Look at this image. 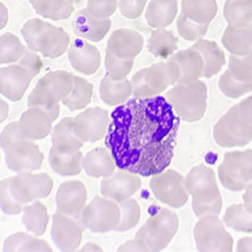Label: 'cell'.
<instances>
[{"instance_id": "obj_1", "label": "cell", "mask_w": 252, "mask_h": 252, "mask_svg": "<svg viewBox=\"0 0 252 252\" xmlns=\"http://www.w3.org/2000/svg\"><path fill=\"white\" fill-rule=\"evenodd\" d=\"M112 118L110 145L123 171L150 177L171 164L181 119L165 97L134 98Z\"/></svg>"}, {"instance_id": "obj_2", "label": "cell", "mask_w": 252, "mask_h": 252, "mask_svg": "<svg viewBox=\"0 0 252 252\" xmlns=\"http://www.w3.org/2000/svg\"><path fill=\"white\" fill-rule=\"evenodd\" d=\"M188 192L192 197V209L198 217L220 214L223 201L214 171L200 163L188 173L186 177Z\"/></svg>"}, {"instance_id": "obj_3", "label": "cell", "mask_w": 252, "mask_h": 252, "mask_svg": "<svg viewBox=\"0 0 252 252\" xmlns=\"http://www.w3.org/2000/svg\"><path fill=\"white\" fill-rule=\"evenodd\" d=\"M20 32L30 50L49 59L63 56L71 45L70 35L64 29L40 18L29 19Z\"/></svg>"}, {"instance_id": "obj_4", "label": "cell", "mask_w": 252, "mask_h": 252, "mask_svg": "<svg viewBox=\"0 0 252 252\" xmlns=\"http://www.w3.org/2000/svg\"><path fill=\"white\" fill-rule=\"evenodd\" d=\"M182 121L197 122L207 111L208 87L200 79L191 83H179L164 94Z\"/></svg>"}, {"instance_id": "obj_5", "label": "cell", "mask_w": 252, "mask_h": 252, "mask_svg": "<svg viewBox=\"0 0 252 252\" xmlns=\"http://www.w3.org/2000/svg\"><path fill=\"white\" fill-rule=\"evenodd\" d=\"M130 82L132 97L137 99L153 98L178 84L179 73L174 62L169 58L137 71Z\"/></svg>"}, {"instance_id": "obj_6", "label": "cell", "mask_w": 252, "mask_h": 252, "mask_svg": "<svg viewBox=\"0 0 252 252\" xmlns=\"http://www.w3.org/2000/svg\"><path fill=\"white\" fill-rule=\"evenodd\" d=\"M180 226L178 215L167 208H160L136 232L139 240L148 251H161L177 234Z\"/></svg>"}, {"instance_id": "obj_7", "label": "cell", "mask_w": 252, "mask_h": 252, "mask_svg": "<svg viewBox=\"0 0 252 252\" xmlns=\"http://www.w3.org/2000/svg\"><path fill=\"white\" fill-rule=\"evenodd\" d=\"M213 136L222 148L247 145L252 142V118L236 104L215 124Z\"/></svg>"}, {"instance_id": "obj_8", "label": "cell", "mask_w": 252, "mask_h": 252, "mask_svg": "<svg viewBox=\"0 0 252 252\" xmlns=\"http://www.w3.org/2000/svg\"><path fill=\"white\" fill-rule=\"evenodd\" d=\"M74 86V74L57 70L41 77L29 96V107L54 105L64 101Z\"/></svg>"}, {"instance_id": "obj_9", "label": "cell", "mask_w": 252, "mask_h": 252, "mask_svg": "<svg viewBox=\"0 0 252 252\" xmlns=\"http://www.w3.org/2000/svg\"><path fill=\"white\" fill-rule=\"evenodd\" d=\"M218 177L227 190L244 191L252 183V150L226 153L218 167Z\"/></svg>"}, {"instance_id": "obj_10", "label": "cell", "mask_w": 252, "mask_h": 252, "mask_svg": "<svg viewBox=\"0 0 252 252\" xmlns=\"http://www.w3.org/2000/svg\"><path fill=\"white\" fill-rule=\"evenodd\" d=\"M194 238L199 251L231 252L234 241L218 215L199 218L194 227Z\"/></svg>"}, {"instance_id": "obj_11", "label": "cell", "mask_w": 252, "mask_h": 252, "mask_svg": "<svg viewBox=\"0 0 252 252\" xmlns=\"http://www.w3.org/2000/svg\"><path fill=\"white\" fill-rule=\"evenodd\" d=\"M120 217L119 204L104 196H95L80 214L86 229L94 233H107L115 230Z\"/></svg>"}, {"instance_id": "obj_12", "label": "cell", "mask_w": 252, "mask_h": 252, "mask_svg": "<svg viewBox=\"0 0 252 252\" xmlns=\"http://www.w3.org/2000/svg\"><path fill=\"white\" fill-rule=\"evenodd\" d=\"M150 188L158 201L175 209L184 207L190 198L186 178L175 170H166L152 176Z\"/></svg>"}, {"instance_id": "obj_13", "label": "cell", "mask_w": 252, "mask_h": 252, "mask_svg": "<svg viewBox=\"0 0 252 252\" xmlns=\"http://www.w3.org/2000/svg\"><path fill=\"white\" fill-rule=\"evenodd\" d=\"M60 105H40L29 107L20 116V129L29 140H40L51 134L53 123L60 115Z\"/></svg>"}, {"instance_id": "obj_14", "label": "cell", "mask_w": 252, "mask_h": 252, "mask_svg": "<svg viewBox=\"0 0 252 252\" xmlns=\"http://www.w3.org/2000/svg\"><path fill=\"white\" fill-rule=\"evenodd\" d=\"M9 179L15 197L25 206L49 197L54 189V181L47 173H22Z\"/></svg>"}, {"instance_id": "obj_15", "label": "cell", "mask_w": 252, "mask_h": 252, "mask_svg": "<svg viewBox=\"0 0 252 252\" xmlns=\"http://www.w3.org/2000/svg\"><path fill=\"white\" fill-rule=\"evenodd\" d=\"M85 229L80 215H68L57 211L53 217L51 234L61 251H76L81 246Z\"/></svg>"}, {"instance_id": "obj_16", "label": "cell", "mask_w": 252, "mask_h": 252, "mask_svg": "<svg viewBox=\"0 0 252 252\" xmlns=\"http://www.w3.org/2000/svg\"><path fill=\"white\" fill-rule=\"evenodd\" d=\"M5 162L16 174L32 173L39 170L44 161V154L32 140L26 139L3 150Z\"/></svg>"}, {"instance_id": "obj_17", "label": "cell", "mask_w": 252, "mask_h": 252, "mask_svg": "<svg viewBox=\"0 0 252 252\" xmlns=\"http://www.w3.org/2000/svg\"><path fill=\"white\" fill-rule=\"evenodd\" d=\"M108 111L101 107H90L74 117V127L84 142H97L107 133Z\"/></svg>"}, {"instance_id": "obj_18", "label": "cell", "mask_w": 252, "mask_h": 252, "mask_svg": "<svg viewBox=\"0 0 252 252\" xmlns=\"http://www.w3.org/2000/svg\"><path fill=\"white\" fill-rule=\"evenodd\" d=\"M142 182L139 175L127 171H119L107 178H103L100 192L102 196L119 204L132 198L140 190Z\"/></svg>"}, {"instance_id": "obj_19", "label": "cell", "mask_w": 252, "mask_h": 252, "mask_svg": "<svg viewBox=\"0 0 252 252\" xmlns=\"http://www.w3.org/2000/svg\"><path fill=\"white\" fill-rule=\"evenodd\" d=\"M33 77L22 65L13 64L0 70V93L6 99L17 102L25 96Z\"/></svg>"}, {"instance_id": "obj_20", "label": "cell", "mask_w": 252, "mask_h": 252, "mask_svg": "<svg viewBox=\"0 0 252 252\" xmlns=\"http://www.w3.org/2000/svg\"><path fill=\"white\" fill-rule=\"evenodd\" d=\"M87 189L81 181L72 180L62 183L57 191V211L68 215H80L86 207Z\"/></svg>"}, {"instance_id": "obj_21", "label": "cell", "mask_w": 252, "mask_h": 252, "mask_svg": "<svg viewBox=\"0 0 252 252\" xmlns=\"http://www.w3.org/2000/svg\"><path fill=\"white\" fill-rule=\"evenodd\" d=\"M71 66L83 75L95 74L101 65L99 50L84 38H76L72 41L68 51Z\"/></svg>"}, {"instance_id": "obj_22", "label": "cell", "mask_w": 252, "mask_h": 252, "mask_svg": "<svg viewBox=\"0 0 252 252\" xmlns=\"http://www.w3.org/2000/svg\"><path fill=\"white\" fill-rule=\"evenodd\" d=\"M144 38L141 33L131 29L115 30L108 41L107 50L122 60H134L142 51Z\"/></svg>"}, {"instance_id": "obj_23", "label": "cell", "mask_w": 252, "mask_h": 252, "mask_svg": "<svg viewBox=\"0 0 252 252\" xmlns=\"http://www.w3.org/2000/svg\"><path fill=\"white\" fill-rule=\"evenodd\" d=\"M112 23L108 19H96L88 14L86 9L80 10L72 22V30L80 38L99 43L107 35Z\"/></svg>"}, {"instance_id": "obj_24", "label": "cell", "mask_w": 252, "mask_h": 252, "mask_svg": "<svg viewBox=\"0 0 252 252\" xmlns=\"http://www.w3.org/2000/svg\"><path fill=\"white\" fill-rule=\"evenodd\" d=\"M170 58L178 70L179 83H191L203 77V59L192 47L177 51Z\"/></svg>"}, {"instance_id": "obj_25", "label": "cell", "mask_w": 252, "mask_h": 252, "mask_svg": "<svg viewBox=\"0 0 252 252\" xmlns=\"http://www.w3.org/2000/svg\"><path fill=\"white\" fill-rule=\"evenodd\" d=\"M192 48L198 51L203 59V77L212 78L220 73L226 64V57L216 41L201 38L195 41Z\"/></svg>"}, {"instance_id": "obj_26", "label": "cell", "mask_w": 252, "mask_h": 252, "mask_svg": "<svg viewBox=\"0 0 252 252\" xmlns=\"http://www.w3.org/2000/svg\"><path fill=\"white\" fill-rule=\"evenodd\" d=\"M177 0H151L145 8V20L154 29H165L178 17Z\"/></svg>"}, {"instance_id": "obj_27", "label": "cell", "mask_w": 252, "mask_h": 252, "mask_svg": "<svg viewBox=\"0 0 252 252\" xmlns=\"http://www.w3.org/2000/svg\"><path fill=\"white\" fill-rule=\"evenodd\" d=\"M100 97L110 106H119L128 101L132 96L131 82L127 78L117 80L106 74L100 83Z\"/></svg>"}, {"instance_id": "obj_28", "label": "cell", "mask_w": 252, "mask_h": 252, "mask_svg": "<svg viewBox=\"0 0 252 252\" xmlns=\"http://www.w3.org/2000/svg\"><path fill=\"white\" fill-rule=\"evenodd\" d=\"M116 161L105 148H96L84 156V171L92 178H107L115 173Z\"/></svg>"}, {"instance_id": "obj_29", "label": "cell", "mask_w": 252, "mask_h": 252, "mask_svg": "<svg viewBox=\"0 0 252 252\" xmlns=\"http://www.w3.org/2000/svg\"><path fill=\"white\" fill-rule=\"evenodd\" d=\"M53 146L61 152L75 153L80 151L84 142L76 133L74 127V117L63 118L53 128Z\"/></svg>"}, {"instance_id": "obj_30", "label": "cell", "mask_w": 252, "mask_h": 252, "mask_svg": "<svg viewBox=\"0 0 252 252\" xmlns=\"http://www.w3.org/2000/svg\"><path fill=\"white\" fill-rule=\"evenodd\" d=\"M49 162L54 172L63 177H74L84 170V156L81 151L64 153L52 146Z\"/></svg>"}, {"instance_id": "obj_31", "label": "cell", "mask_w": 252, "mask_h": 252, "mask_svg": "<svg viewBox=\"0 0 252 252\" xmlns=\"http://www.w3.org/2000/svg\"><path fill=\"white\" fill-rule=\"evenodd\" d=\"M222 45L231 54L242 56L252 51V25L244 28L228 26L222 35Z\"/></svg>"}, {"instance_id": "obj_32", "label": "cell", "mask_w": 252, "mask_h": 252, "mask_svg": "<svg viewBox=\"0 0 252 252\" xmlns=\"http://www.w3.org/2000/svg\"><path fill=\"white\" fill-rule=\"evenodd\" d=\"M181 13L201 25H210L218 13L216 0H182Z\"/></svg>"}, {"instance_id": "obj_33", "label": "cell", "mask_w": 252, "mask_h": 252, "mask_svg": "<svg viewBox=\"0 0 252 252\" xmlns=\"http://www.w3.org/2000/svg\"><path fill=\"white\" fill-rule=\"evenodd\" d=\"M33 10L44 18L51 20H65L75 10L74 0H29Z\"/></svg>"}, {"instance_id": "obj_34", "label": "cell", "mask_w": 252, "mask_h": 252, "mask_svg": "<svg viewBox=\"0 0 252 252\" xmlns=\"http://www.w3.org/2000/svg\"><path fill=\"white\" fill-rule=\"evenodd\" d=\"M23 213V223L26 228L35 236H43L50 222L46 205L39 202V200L34 201L25 207Z\"/></svg>"}, {"instance_id": "obj_35", "label": "cell", "mask_w": 252, "mask_h": 252, "mask_svg": "<svg viewBox=\"0 0 252 252\" xmlns=\"http://www.w3.org/2000/svg\"><path fill=\"white\" fill-rule=\"evenodd\" d=\"M148 49L156 58L167 60L178 50V37L169 30H154L148 41Z\"/></svg>"}, {"instance_id": "obj_36", "label": "cell", "mask_w": 252, "mask_h": 252, "mask_svg": "<svg viewBox=\"0 0 252 252\" xmlns=\"http://www.w3.org/2000/svg\"><path fill=\"white\" fill-rule=\"evenodd\" d=\"M223 16L230 27L244 28L252 25V0H226Z\"/></svg>"}, {"instance_id": "obj_37", "label": "cell", "mask_w": 252, "mask_h": 252, "mask_svg": "<svg viewBox=\"0 0 252 252\" xmlns=\"http://www.w3.org/2000/svg\"><path fill=\"white\" fill-rule=\"evenodd\" d=\"M25 232H16L9 235L3 243V251H43L52 252L53 249L47 240Z\"/></svg>"}, {"instance_id": "obj_38", "label": "cell", "mask_w": 252, "mask_h": 252, "mask_svg": "<svg viewBox=\"0 0 252 252\" xmlns=\"http://www.w3.org/2000/svg\"><path fill=\"white\" fill-rule=\"evenodd\" d=\"M94 93L93 84L86 79L74 75V86L70 95L63 101V104L70 110L77 111L86 108L92 101Z\"/></svg>"}, {"instance_id": "obj_39", "label": "cell", "mask_w": 252, "mask_h": 252, "mask_svg": "<svg viewBox=\"0 0 252 252\" xmlns=\"http://www.w3.org/2000/svg\"><path fill=\"white\" fill-rule=\"evenodd\" d=\"M226 227L238 232L252 233V214L243 204H233L227 208L223 216Z\"/></svg>"}, {"instance_id": "obj_40", "label": "cell", "mask_w": 252, "mask_h": 252, "mask_svg": "<svg viewBox=\"0 0 252 252\" xmlns=\"http://www.w3.org/2000/svg\"><path fill=\"white\" fill-rule=\"evenodd\" d=\"M26 46L12 32H4L0 36V63L1 65L14 64L25 55Z\"/></svg>"}, {"instance_id": "obj_41", "label": "cell", "mask_w": 252, "mask_h": 252, "mask_svg": "<svg viewBox=\"0 0 252 252\" xmlns=\"http://www.w3.org/2000/svg\"><path fill=\"white\" fill-rule=\"evenodd\" d=\"M218 87L226 97L237 99L252 92V82H241L234 78L229 70H226L219 79Z\"/></svg>"}, {"instance_id": "obj_42", "label": "cell", "mask_w": 252, "mask_h": 252, "mask_svg": "<svg viewBox=\"0 0 252 252\" xmlns=\"http://www.w3.org/2000/svg\"><path fill=\"white\" fill-rule=\"evenodd\" d=\"M121 217L120 222L114 231L116 232H125L134 228L141 216V210L138 202L132 198L119 203Z\"/></svg>"}, {"instance_id": "obj_43", "label": "cell", "mask_w": 252, "mask_h": 252, "mask_svg": "<svg viewBox=\"0 0 252 252\" xmlns=\"http://www.w3.org/2000/svg\"><path fill=\"white\" fill-rule=\"evenodd\" d=\"M210 25L197 24L193 20L186 17L183 13H180L177 17V30L182 38L188 41H197L203 38Z\"/></svg>"}, {"instance_id": "obj_44", "label": "cell", "mask_w": 252, "mask_h": 252, "mask_svg": "<svg viewBox=\"0 0 252 252\" xmlns=\"http://www.w3.org/2000/svg\"><path fill=\"white\" fill-rule=\"evenodd\" d=\"M228 70L234 78L241 82H252V51L246 55H231Z\"/></svg>"}, {"instance_id": "obj_45", "label": "cell", "mask_w": 252, "mask_h": 252, "mask_svg": "<svg viewBox=\"0 0 252 252\" xmlns=\"http://www.w3.org/2000/svg\"><path fill=\"white\" fill-rule=\"evenodd\" d=\"M0 200H1L2 212L6 215H18L24 211V209L26 207L15 197L11 189L9 178L3 179L1 181V187H0Z\"/></svg>"}, {"instance_id": "obj_46", "label": "cell", "mask_w": 252, "mask_h": 252, "mask_svg": "<svg viewBox=\"0 0 252 252\" xmlns=\"http://www.w3.org/2000/svg\"><path fill=\"white\" fill-rule=\"evenodd\" d=\"M105 70L111 77L117 80L125 79L129 75L133 68L134 60H122L106 51L105 54Z\"/></svg>"}, {"instance_id": "obj_47", "label": "cell", "mask_w": 252, "mask_h": 252, "mask_svg": "<svg viewBox=\"0 0 252 252\" xmlns=\"http://www.w3.org/2000/svg\"><path fill=\"white\" fill-rule=\"evenodd\" d=\"M118 8V0H88L86 11L96 19H108Z\"/></svg>"}, {"instance_id": "obj_48", "label": "cell", "mask_w": 252, "mask_h": 252, "mask_svg": "<svg viewBox=\"0 0 252 252\" xmlns=\"http://www.w3.org/2000/svg\"><path fill=\"white\" fill-rule=\"evenodd\" d=\"M27 137L24 135L22 129H20L19 122L13 121L7 124L1 132V148L3 150L9 148V146L18 143L20 141L26 140Z\"/></svg>"}, {"instance_id": "obj_49", "label": "cell", "mask_w": 252, "mask_h": 252, "mask_svg": "<svg viewBox=\"0 0 252 252\" xmlns=\"http://www.w3.org/2000/svg\"><path fill=\"white\" fill-rule=\"evenodd\" d=\"M148 0H118L120 13L128 19L138 18L146 8Z\"/></svg>"}, {"instance_id": "obj_50", "label": "cell", "mask_w": 252, "mask_h": 252, "mask_svg": "<svg viewBox=\"0 0 252 252\" xmlns=\"http://www.w3.org/2000/svg\"><path fill=\"white\" fill-rule=\"evenodd\" d=\"M17 63L19 65H22L23 67L28 69L33 78L39 74L44 65V63L41 61L39 55H37V53L35 52H32L29 48L27 49L22 59H20Z\"/></svg>"}, {"instance_id": "obj_51", "label": "cell", "mask_w": 252, "mask_h": 252, "mask_svg": "<svg viewBox=\"0 0 252 252\" xmlns=\"http://www.w3.org/2000/svg\"><path fill=\"white\" fill-rule=\"evenodd\" d=\"M117 251L126 252V251H148V250H146V248L143 246V244L139 240L134 238L132 240H128L125 243L121 244L117 248Z\"/></svg>"}, {"instance_id": "obj_52", "label": "cell", "mask_w": 252, "mask_h": 252, "mask_svg": "<svg viewBox=\"0 0 252 252\" xmlns=\"http://www.w3.org/2000/svg\"><path fill=\"white\" fill-rule=\"evenodd\" d=\"M243 205L247 209V211L252 214V183H250L244 190V194L242 196Z\"/></svg>"}, {"instance_id": "obj_53", "label": "cell", "mask_w": 252, "mask_h": 252, "mask_svg": "<svg viewBox=\"0 0 252 252\" xmlns=\"http://www.w3.org/2000/svg\"><path fill=\"white\" fill-rule=\"evenodd\" d=\"M236 250L239 252H250L252 251V237H242L238 240Z\"/></svg>"}, {"instance_id": "obj_54", "label": "cell", "mask_w": 252, "mask_h": 252, "mask_svg": "<svg viewBox=\"0 0 252 252\" xmlns=\"http://www.w3.org/2000/svg\"><path fill=\"white\" fill-rule=\"evenodd\" d=\"M237 104L244 112H246L252 118V95H250L249 97H246L245 99H243Z\"/></svg>"}, {"instance_id": "obj_55", "label": "cell", "mask_w": 252, "mask_h": 252, "mask_svg": "<svg viewBox=\"0 0 252 252\" xmlns=\"http://www.w3.org/2000/svg\"><path fill=\"white\" fill-rule=\"evenodd\" d=\"M0 12H1V16H0V29L3 30L7 26L8 19H9L8 9L3 2L0 3Z\"/></svg>"}, {"instance_id": "obj_56", "label": "cell", "mask_w": 252, "mask_h": 252, "mask_svg": "<svg viewBox=\"0 0 252 252\" xmlns=\"http://www.w3.org/2000/svg\"><path fill=\"white\" fill-rule=\"evenodd\" d=\"M0 108H1V116H0V121H1V123H2L7 119V117L9 115V110H10L8 103L5 100H3L2 98H1V101H0Z\"/></svg>"}, {"instance_id": "obj_57", "label": "cell", "mask_w": 252, "mask_h": 252, "mask_svg": "<svg viewBox=\"0 0 252 252\" xmlns=\"http://www.w3.org/2000/svg\"><path fill=\"white\" fill-rule=\"evenodd\" d=\"M78 251H84V252H86V251H100L101 252V251H104V250L101 246H99L98 244H96L94 242H87L85 245L82 246L81 248H79Z\"/></svg>"}]
</instances>
